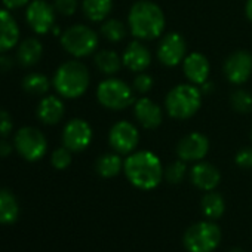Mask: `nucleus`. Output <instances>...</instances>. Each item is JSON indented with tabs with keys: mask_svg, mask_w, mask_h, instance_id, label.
Here are the masks:
<instances>
[{
	"mask_svg": "<svg viewBox=\"0 0 252 252\" xmlns=\"http://www.w3.org/2000/svg\"><path fill=\"white\" fill-rule=\"evenodd\" d=\"M95 171L102 178H114L123 171V160L119 153H104L96 159Z\"/></svg>",
	"mask_w": 252,
	"mask_h": 252,
	"instance_id": "nucleus-23",
	"label": "nucleus"
},
{
	"mask_svg": "<svg viewBox=\"0 0 252 252\" xmlns=\"http://www.w3.org/2000/svg\"><path fill=\"white\" fill-rule=\"evenodd\" d=\"M92 128L83 119H71L63 131V144L73 153L83 152L92 143Z\"/></svg>",
	"mask_w": 252,
	"mask_h": 252,
	"instance_id": "nucleus-12",
	"label": "nucleus"
},
{
	"mask_svg": "<svg viewBox=\"0 0 252 252\" xmlns=\"http://www.w3.org/2000/svg\"><path fill=\"white\" fill-rule=\"evenodd\" d=\"M37 116L45 125H57L64 116V102L58 96H46L39 102Z\"/></svg>",
	"mask_w": 252,
	"mask_h": 252,
	"instance_id": "nucleus-20",
	"label": "nucleus"
},
{
	"mask_svg": "<svg viewBox=\"0 0 252 252\" xmlns=\"http://www.w3.org/2000/svg\"><path fill=\"white\" fill-rule=\"evenodd\" d=\"M155 86V79L152 74L146 73V71H141V73H137L134 80H132V88L135 92L144 95L147 92H150Z\"/></svg>",
	"mask_w": 252,
	"mask_h": 252,
	"instance_id": "nucleus-31",
	"label": "nucleus"
},
{
	"mask_svg": "<svg viewBox=\"0 0 252 252\" xmlns=\"http://www.w3.org/2000/svg\"><path fill=\"white\" fill-rule=\"evenodd\" d=\"M152 52L150 49L143 43V40H132L128 43L122 54V63L123 65L132 73H141L146 71L152 64Z\"/></svg>",
	"mask_w": 252,
	"mask_h": 252,
	"instance_id": "nucleus-16",
	"label": "nucleus"
},
{
	"mask_svg": "<svg viewBox=\"0 0 252 252\" xmlns=\"http://www.w3.org/2000/svg\"><path fill=\"white\" fill-rule=\"evenodd\" d=\"M186 57H187V42L180 33L171 32L162 36L158 45V60L162 65L177 67L183 64Z\"/></svg>",
	"mask_w": 252,
	"mask_h": 252,
	"instance_id": "nucleus-10",
	"label": "nucleus"
},
{
	"mask_svg": "<svg viewBox=\"0 0 252 252\" xmlns=\"http://www.w3.org/2000/svg\"><path fill=\"white\" fill-rule=\"evenodd\" d=\"M221 242V230L212 221H200L190 225L183 237L189 252H212Z\"/></svg>",
	"mask_w": 252,
	"mask_h": 252,
	"instance_id": "nucleus-6",
	"label": "nucleus"
},
{
	"mask_svg": "<svg viewBox=\"0 0 252 252\" xmlns=\"http://www.w3.org/2000/svg\"><path fill=\"white\" fill-rule=\"evenodd\" d=\"M20 214L15 196L8 190H0V224H12Z\"/></svg>",
	"mask_w": 252,
	"mask_h": 252,
	"instance_id": "nucleus-25",
	"label": "nucleus"
},
{
	"mask_svg": "<svg viewBox=\"0 0 252 252\" xmlns=\"http://www.w3.org/2000/svg\"><path fill=\"white\" fill-rule=\"evenodd\" d=\"M30 0H3V3L8 9H18V8H23L26 6Z\"/></svg>",
	"mask_w": 252,
	"mask_h": 252,
	"instance_id": "nucleus-36",
	"label": "nucleus"
},
{
	"mask_svg": "<svg viewBox=\"0 0 252 252\" xmlns=\"http://www.w3.org/2000/svg\"><path fill=\"white\" fill-rule=\"evenodd\" d=\"M123 172L134 187L147 191L162 183L165 168L153 152L141 150L128 155L123 162Z\"/></svg>",
	"mask_w": 252,
	"mask_h": 252,
	"instance_id": "nucleus-1",
	"label": "nucleus"
},
{
	"mask_svg": "<svg viewBox=\"0 0 252 252\" xmlns=\"http://www.w3.org/2000/svg\"><path fill=\"white\" fill-rule=\"evenodd\" d=\"M11 152H12V147H11L9 143L0 141V158H5V156L11 155Z\"/></svg>",
	"mask_w": 252,
	"mask_h": 252,
	"instance_id": "nucleus-37",
	"label": "nucleus"
},
{
	"mask_svg": "<svg viewBox=\"0 0 252 252\" xmlns=\"http://www.w3.org/2000/svg\"><path fill=\"white\" fill-rule=\"evenodd\" d=\"M128 27L138 40H155L162 37L166 27V18L162 8L152 0H138L128 14Z\"/></svg>",
	"mask_w": 252,
	"mask_h": 252,
	"instance_id": "nucleus-2",
	"label": "nucleus"
},
{
	"mask_svg": "<svg viewBox=\"0 0 252 252\" xmlns=\"http://www.w3.org/2000/svg\"><path fill=\"white\" fill-rule=\"evenodd\" d=\"M245 15L249 20V23L252 24V0H246V5H245Z\"/></svg>",
	"mask_w": 252,
	"mask_h": 252,
	"instance_id": "nucleus-39",
	"label": "nucleus"
},
{
	"mask_svg": "<svg viewBox=\"0 0 252 252\" xmlns=\"http://www.w3.org/2000/svg\"><path fill=\"white\" fill-rule=\"evenodd\" d=\"M61 46L74 58H83L96 51L98 34L88 26L76 24L61 34Z\"/></svg>",
	"mask_w": 252,
	"mask_h": 252,
	"instance_id": "nucleus-7",
	"label": "nucleus"
},
{
	"mask_svg": "<svg viewBox=\"0 0 252 252\" xmlns=\"http://www.w3.org/2000/svg\"><path fill=\"white\" fill-rule=\"evenodd\" d=\"M12 131L11 114L5 110H0V137H8Z\"/></svg>",
	"mask_w": 252,
	"mask_h": 252,
	"instance_id": "nucleus-35",
	"label": "nucleus"
},
{
	"mask_svg": "<svg viewBox=\"0 0 252 252\" xmlns=\"http://www.w3.org/2000/svg\"><path fill=\"white\" fill-rule=\"evenodd\" d=\"M94 64L107 77L116 76L119 73V70L122 68V65H123L122 57L116 51H111V49L98 51L95 54V57H94Z\"/></svg>",
	"mask_w": 252,
	"mask_h": 252,
	"instance_id": "nucleus-21",
	"label": "nucleus"
},
{
	"mask_svg": "<svg viewBox=\"0 0 252 252\" xmlns=\"http://www.w3.org/2000/svg\"><path fill=\"white\" fill-rule=\"evenodd\" d=\"M20 39V29L17 21L8 11L0 9V54L12 49Z\"/></svg>",
	"mask_w": 252,
	"mask_h": 252,
	"instance_id": "nucleus-19",
	"label": "nucleus"
},
{
	"mask_svg": "<svg viewBox=\"0 0 252 252\" xmlns=\"http://www.w3.org/2000/svg\"><path fill=\"white\" fill-rule=\"evenodd\" d=\"M200 205H202V212L209 220H218L220 217H222V214L225 211V202H224L222 196L220 193H217L215 190L206 191Z\"/></svg>",
	"mask_w": 252,
	"mask_h": 252,
	"instance_id": "nucleus-26",
	"label": "nucleus"
},
{
	"mask_svg": "<svg viewBox=\"0 0 252 252\" xmlns=\"http://www.w3.org/2000/svg\"><path fill=\"white\" fill-rule=\"evenodd\" d=\"M202 98H203V94L199 86L190 82L180 83L166 94L165 110L172 119L187 120L200 110Z\"/></svg>",
	"mask_w": 252,
	"mask_h": 252,
	"instance_id": "nucleus-4",
	"label": "nucleus"
},
{
	"mask_svg": "<svg viewBox=\"0 0 252 252\" xmlns=\"http://www.w3.org/2000/svg\"><path fill=\"white\" fill-rule=\"evenodd\" d=\"M234 163L242 169H252V147L240 149L234 156Z\"/></svg>",
	"mask_w": 252,
	"mask_h": 252,
	"instance_id": "nucleus-34",
	"label": "nucleus"
},
{
	"mask_svg": "<svg viewBox=\"0 0 252 252\" xmlns=\"http://www.w3.org/2000/svg\"><path fill=\"white\" fill-rule=\"evenodd\" d=\"M26 18L34 33L45 34L55 24V8L45 0H34L27 8Z\"/></svg>",
	"mask_w": 252,
	"mask_h": 252,
	"instance_id": "nucleus-14",
	"label": "nucleus"
},
{
	"mask_svg": "<svg viewBox=\"0 0 252 252\" xmlns=\"http://www.w3.org/2000/svg\"><path fill=\"white\" fill-rule=\"evenodd\" d=\"M251 140H252V132H251Z\"/></svg>",
	"mask_w": 252,
	"mask_h": 252,
	"instance_id": "nucleus-41",
	"label": "nucleus"
},
{
	"mask_svg": "<svg viewBox=\"0 0 252 252\" xmlns=\"http://www.w3.org/2000/svg\"><path fill=\"white\" fill-rule=\"evenodd\" d=\"M23 88L29 92V94H34V95H42L46 94L49 89V80L46 76L43 74H29L24 82H23Z\"/></svg>",
	"mask_w": 252,
	"mask_h": 252,
	"instance_id": "nucleus-29",
	"label": "nucleus"
},
{
	"mask_svg": "<svg viewBox=\"0 0 252 252\" xmlns=\"http://www.w3.org/2000/svg\"><path fill=\"white\" fill-rule=\"evenodd\" d=\"M190 180L194 187L203 191H212L221 181V174L217 166L209 162H196L190 169Z\"/></svg>",
	"mask_w": 252,
	"mask_h": 252,
	"instance_id": "nucleus-18",
	"label": "nucleus"
},
{
	"mask_svg": "<svg viewBox=\"0 0 252 252\" xmlns=\"http://www.w3.org/2000/svg\"><path fill=\"white\" fill-rule=\"evenodd\" d=\"M96 99L104 108L122 111L135 102L134 88L119 77L110 76L99 82L96 88Z\"/></svg>",
	"mask_w": 252,
	"mask_h": 252,
	"instance_id": "nucleus-5",
	"label": "nucleus"
},
{
	"mask_svg": "<svg viewBox=\"0 0 252 252\" xmlns=\"http://www.w3.org/2000/svg\"><path fill=\"white\" fill-rule=\"evenodd\" d=\"M225 79L233 85H243L252 76V54L246 49L231 52L222 65Z\"/></svg>",
	"mask_w": 252,
	"mask_h": 252,
	"instance_id": "nucleus-11",
	"label": "nucleus"
},
{
	"mask_svg": "<svg viewBox=\"0 0 252 252\" xmlns=\"http://www.w3.org/2000/svg\"><path fill=\"white\" fill-rule=\"evenodd\" d=\"M183 71L190 83L196 86H202L205 82L209 80L211 64L203 54L191 52L187 54V57L183 61Z\"/></svg>",
	"mask_w": 252,
	"mask_h": 252,
	"instance_id": "nucleus-17",
	"label": "nucleus"
},
{
	"mask_svg": "<svg viewBox=\"0 0 252 252\" xmlns=\"http://www.w3.org/2000/svg\"><path fill=\"white\" fill-rule=\"evenodd\" d=\"M187 162L178 159L172 163H169L166 168H165V174H163V178L171 183V184H180L186 175H187Z\"/></svg>",
	"mask_w": 252,
	"mask_h": 252,
	"instance_id": "nucleus-30",
	"label": "nucleus"
},
{
	"mask_svg": "<svg viewBox=\"0 0 252 252\" xmlns=\"http://www.w3.org/2000/svg\"><path fill=\"white\" fill-rule=\"evenodd\" d=\"M134 116L141 128L147 131L158 129L163 122V110L149 96H141L134 102Z\"/></svg>",
	"mask_w": 252,
	"mask_h": 252,
	"instance_id": "nucleus-15",
	"label": "nucleus"
},
{
	"mask_svg": "<svg viewBox=\"0 0 252 252\" xmlns=\"http://www.w3.org/2000/svg\"><path fill=\"white\" fill-rule=\"evenodd\" d=\"M175 152L184 162H200L209 152V140L200 132H190L178 141Z\"/></svg>",
	"mask_w": 252,
	"mask_h": 252,
	"instance_id": "nucleus-13",
	"label": "nucleus"
},
{
	"mask_svg": "<svg viewBox=\"0 0 252 252\" xmlns=\"http://www.w3.org/2000/svg\"><path fill=\"white\" fill-rule=\"evenodd\" d=\"M79 0H54V8L58 14L70 17L77 11Z\"/></svg>",
	"mask_w": 252,
	"mask_h": 252,
	"instance_id": "nucleus-33",
	"label": "nucleus"
},
{
	"mask_svg": "<svg viewBox=\"0 0 252 252\" xmlns=\"http://www.w3.org/2000/svg\"><path fill=\"white\" fill-rule=\"evenodd\" d=\"M113 11V0H83L82 12L92 23H102Z\"/></svg>",
	"mask_w": 252,
	"mask_h": 252,
	"instance_id": "nucleus-22",
	"label": "nucleus"
},
{
	"mask_svg": "<svg viewBox=\"0 0 252 252\" xmlns=\"http://www.w3.org/2000/svg\"><path fill=\"white\" fill-rule=\"evenodd\" d=\"M91 83V74L88 67L77 60L67 61L58 67L54 76V86L57 92L68 99L82 96Z\"/></svg>",
	"mask_w": 252,
	"mask_h": 252,
	"instance_id": "nucleus-3",
	"label": "nucleus"
},
{
	"mask_svg": "<svg viewBox=\"0 0 252 252\" xmlns=\"http://www.w3.org/2000/svg\"><path fill=\"white\" fill-rule=\"evenodd\" d=\"M12 67V60L6 57H0V71H6Z\"/></svg>",
	"mask_w": 252,
	"mask_h": 252,
	"instance_id": "nucleus-38",
	"label": "nucleus"
},
{
	"mask_svg": "<svg viewBox=\"0 0 252 252\" xmlns=\"http://www.w3.org/2000/svg\"><path fill=\"white\" fill-rule=\"evenodd\" d=\"M42 55H43V45L34 37L26 39L24 42H21L18 48V61L26 67L37 64Z\"/></svg>",
	"mask_w": 252,
	"mask_h": 252,
	"instance_id": "nucleus-24",
	"label": "nucleus"
},
{
	"mask_svg": "<svg viewBox=\"0 0 252 252\" xmlns=\"http://www.w3.org/2000/svg\"><path fill=\"white\" fill-rule=\"evenodd\" d=\"M71 153L67 147H60L57 149L52 156H51V162H52V166L63 171V169H67L70 165H71Z\"/></svg>",
	"mask_w": 252,
	"mask_h": 252,
	"instance_id": "nucleus-32",
	"label": "nucleus"
},
{
	"mask_svg": "<svg viewBox=\"0 0 252 252\" xmlns=\"http://www.w3.org/2000/svg\"><path fill=\"white\" fill-rule=\"evenodd\" d=\"M228 252H243L242 249H239V248H233V249H230Z\"/></svg>",
	"mask_w": 252,
	"mask_h": 252,
	"instance_id": "nucleus-40",
	"label": "nucleus"
},
{
	"mask_svg": "<svg viewBox=\"0 0 252 252\" xmlns=\"http://www.w3.org/2000/svg\"><path fill=\"white\" fill-rule=\"evenodd\" d=\"M99 33L101 36L110 42V43H119L122 42L125 37H126V26L120 21V20H116V18H107L105 21H102L101 24V29H99Z\"/></svg>",
	"mask_w": 252,
	"mask_h": 252,
	"instance_id": "nucleus-27",
	"label": "nucleus"
},
{
	"mask_svg": "<svg viewBox=\"0 0 252 252\" xmlns=\"http://www.w3.org/2000/svg\"><path fill=\"white\" fill-rule=\"evenodd\" d=\"M230 105L236 113L248 114L252 111V94L246 89H236L230 96Z\"/></svg>",
	"mask_w": 252,
	"mask_h": 252,
	"instance_id": "nucleus-28",
	"label": "nucleus"
},
{
	"mask_svg": "<svg viewBox=\"0 0 252 252\" xmlns=\"http://www.w3.org/2000/svg\"><path fill=\"white\" fill-rule=\"evenodd\" d=\"M140 143V132L138 128L128 122V120H119L116 122L108 132V144L113 152L119 153L120 156H128L135 152Z\"/></svg>",
	"mask_w": 252,
	"mask_h": 252,
	"instance_id": "nucleus-8",
	"label": "nucleus"
},
{
	"mask_svg": "<svg viewBox=\"0 0 252 252\" xmlns=\"http://www.w3.org/2000/svg\"><path fill=\"white\" fill-rule=\"evenodd\" d=\"M14 144L18 153L29 162L42 159L48 150L45 135L37 128H32V126H24L17 132Z\"/></svg>",
	"mask_w": 252,
	"mask_h": 252,
	"instance_id": "nucleus-9",
	"label": "nucleus"
}]
</instances>
